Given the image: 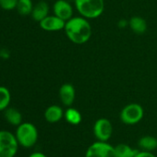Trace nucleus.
<instances>
[{
  "label": "nucleus",
  "mask_w": 157,
  "mask_h": 157,
  "mask_svg": "<svg viewBox=\"0 0 157 157\" xmlns=\"http://www.w3.org/2000/svg\"><path fill=\"white\" fill-rule=\"evenodd\" d=\"M64 30L67 38L77 44L87 43L92 36V27L88 21L82 17L71 18L66 21Z\"/></svg>",
  "instance_id": "obj_1"
},
{
  "label": "nucleus",
  "mask_w": 157,
  "mask_h": 157,
  "mask_svg": "<svg viewBox=\"0 0 157 157\" xmlns=\"http://www.w3.org/2000/svg\"><path fill=\"white\" fill-rule=\"evenodd\" d=\"M15 136L20 146L27 149L32 148L38 140V129L31 122H22L17 127Z\"/></svg>",
  "instance_id": "obj_2"
},
{
  "label": "nucleus",
  "mask_w": 157,
  "mask_h": 157,
  "mask_svg": "<svg viewBox=\"0 0 157 157\" xmlns=\"http://www.w3.org/2000/svg\"><path fill=\"white\" fill-rule=\"evenodd\" d=\"M78 11L86 19H96L105 10L104 0H75Z\"/></svg>",
  "instance_id": "obj_3"
},
{
  "label": "nucleus",
  "mask_w": 157,
  "mask_h": 157,
  "mask_svg": "<svg viewBox=\"0 0 157 157\" xmlns=\"http://www.w3.org/2000/svg\"><path fill=\"white\" fill-rule=\"evenodd\" d=\"M19 147L15 134L5 129L0 130V157H15Z\"/></svg>",
  "instance_id": "obj_4"
},
{
  "label": "nucleus",
  "mask_w": 157,
  "mask_h": 157,
  "mask_svg": "<svg viewBox=\"0 0 157 157\" xmlns=\"http://www.w3.org/2000/svg\"><path fill=\"white\" fill-rule=\"evenodd\" d=\"M143 116L144 111L140 105L129 104L121 110L120 119L126 125H135L143 118Z\"/></svg>",
  "instance_id": "obj_5"
},
{
  "label": "nucleus",
  "mask_w": 157,
  "mask_h": 157,
  "mask_svg": "<svg viewBox=\"0 0 157 157\" xmlns=\"http://www.w3.org/2000/svg\"><path fill=\"white\" fill-rule=\"evenodd\" d=\"M85 157H117L115 146L107 141H95L91 144L85 153Z\"/></svg>",
  "instance_id": "obj_6"
},
{
  "label": "nucleus",
  "mask_w": 157,
  "mask_h": 157,
  "mask_svg": "<svg viewBox=\"0 0 157 157\" xmlns=\"http://www.w3.org/2000/svg\"><path fill=\"white\" fill-rule=\"evenodd\" d=\"M94 134L99 141H108L113 134L112 123L107 118H99L94 125Z\"/></svg>",
  "instance_id": "obj_7"
},
{
  "label": "nucleus",
  "mask_w": 157,
  "mask_h": 157,
  "mask_svg": "<svg viewBox=\"0 0 157 157\" xmlns=\"http://www.w3.org/2000/svg\"><path fill=\"white\" fill-rule=\"evenodd\" d=\"M40 27L46 32H57L60 30L65 29L66 21L62 19L58 18L57 16H47L43 21L39 22Z\"/></svg>",
  "instance_id": "obj_8"
},
{
  "label": "nucleus",
  "mask_w": 157,
  "mask_h": 157,
  "mask_svg": "<svg viewBox=\"0 0 157 157\" xmlns=\"http://www.w3.org/2000/svg\"><path fill=\"white\" fill-rule=\"evenodd\" d=\"M54 14L65 21H67L72 18L73 10L67 0H57L53 7Z\"/></svg>",
  "instance_id": "obj_9"
},
{
  "label": "nucleus",
  "mask_w": 157,
  "mask_h": 157,
  "mask_svg": "<svg viewBox=\"0 0 157 157\" xmlns=\"http://www.w3.org/2000/svg\"><path fill=\"white\" fill-rule=\"evenodd\" d=\"M75 89L72 84L65 83L59 89V98L61 103L66 106H71L75 101Z\"/></svg>",
  "instance_id": "obj_10"
},
{
  "label": "nucleus",
  "mask_w": 157,
  "mask_h": 157,
  "mask_svg": "<svg viewBox=\"0 0 157 157\" xmlns=\"http://www.w3.org/2000/svg\"><path fill=\"white\" fill-rule=\"evenodd\" d=\"M64 117L63 109L56 105H50L44 111V118L48 123H57Z\"/></svg>",
  "instance_id": "obj_11"
},
{
  "label": "nucleus",
  "mask_w": 157,
  "mask_h": 157,
  "mask_svg": "<svg viewBox=\"0 0 157 157\" xmlns=\"http://www.w3.org/2000/svg\"><path fill=\"white\" fill-rule=\"evenodd\" d=\"M49 13V6L45 1H40L36 5L33 6V10L32 12V18L35 21L40 22L44 18L48 16Z\"/></svg>",
  "instance_id": "obj_12"
},
{
  "label": "nucleus",
  "mask_w": 157,
  "mask_h": 157,
  "mask_svg": "<svg viewBox=\"0 0 157 157\" xmlns=\"http://www.w3.org/2000/svg\"><path fill=\"white\" fill-rule=\"evenodd\" d=\"M4 117L7 122L12 126L18 127L22 123V115L17 108L8 107L4 111Z\"/></svg>",
  "instance_id": "obj_13"
},
{
  "label": "nucleus",
  "mask_w": 157,
  "mask_h": 157,
  "mask_svg": "<svg viewBox=\"0 0 157 157\" xmlns=\"http://www.w3.org/2000/svg\"><path fill=\"white\" fill-rule=\"evenodd\" d=\"M128 25H129V28L131 29V31L137 34H142L147 30L146 21L138 16L132 17L128 21Z\"/></svg>",
  "instance_id": "obj_14"
},
{
  "label": "nucleus",
  "mask_w": 157,
  "mask_h": 157,
  "mask_svg": "<svg viewBox=\"0 0 157 157\" xmlns=\"http://www.w3.org/2000/svg\"><path fill=\"white\" fill-rule=\"evenodd\" d=\"M138 144L141 149V151H152L157 148V138L149 135L143 136L139 140Z\"/></svg>",
  "instance_id": "obj_15"
},
{
  "label": "nucleus",
  "mask_w": 157,
  "mask_h": 157,
  "mask_svg": "<svg viewBox=\"0 0 157 157\" xmlns=\"http://www.w3.org/2000/svg\"><path fill=\"white\" fill-rule=\"evenodd\" d=\"M64 117L66 121L69 123L70 125H78L82 122V117L80 111L70 106L65 111Z\"/></svg>",
  "instance_id": "obj_16"
},
{
  "label": "nucleus",
  "mask_w": 157,
  "mask_h": 157,
  "mask_svg": "<svg viewBox=\"0 0 157 157\" xmlns=\"http://www.w3.org/2000/svg\"><path fill=\"white\" fill-rule=\"evenodd\" d=\"M115 151L117 157H135L139 150L131 148L126 143H119L115 146Z\"/></svg>",
  "instance_id": "obj_17"
},
{
  "label": "nucleus",
  "mask_w": 157,
  "mask_h": 157,
  "mask_svg": "<svg viewBox=\"0 0 157 157\" xmlns=\"http://www.w3.org/2000/svg\"><path fill=\"white\" fill-rule=\"evenodd\" d=\"M16 10L18 13L21 16L31 15L33 10V4L32 0H19Z\"/></svg>",
  "instance_id": "obj_18"
},
{
  "label": "nucleus",
  "mask_w": 157,
  "mask_h": 157,
  "mask_svg": "<svg viewBox=\"0 0 157 157\" xmlns=\"http://www.w3.org/2000/svg\"><path fill=\"white\" fill-rule=\"evenodd\" d=\"M11 101V94L7 87L0 86V111H5L10 107Z\"/></svg>",
  "instance_id": "obj_19"
},
{
  "label": "nucleus",
  "mask_w": 157,
  "mask_h": 157,
  "mask_svg": "<svg viewBox=\"0 0 157 157\" xmlns=\"http://www.w3.org/2000/svg\"><path fill=\"white\" fill-rule=\"evenodd\" d=\"M18 1L19 0H0V8L7 11L16 10Z\"/></svg>",
  "instance_id": "obj_20"
},
{
  "label": "nucleus",
  "mask_w": 157,
  "mask_h": 157,
  "mask_svg": "<svg viewBox=\"0 0 157 157\" xmlns=\"http://www.w3.org/2000/svg\"><path fill=\"white\" fill-rule=\"evenodd\" d=\"M135 157H156L151 151H139L138 153L135 155Z\"/></svg>",
  "instance_id": "obj_21"
},
{
  "label": "nucleus",
  "mask_w": 157,
  "mask_h": 157,
  "mask_svg": "<svg viewBox=\"0 0 157 157\" xmlns=\"http://www.w3.org/2000/svg\"><path fill=\"white\" fill-rule=\"evenodd\" d=\"M10 54L7 49H1L0 50V57H2L3 59H8L10 58Z\"/></svg>",
  "instance_id": "obj_22"
},
{
  "label": "nucleus",
  "mask_w": 157,
  "mask_h": 157,
  "mask_svg": "<svg viewBox=\"0 0 157 157\" xmlns=\"http://www.w3.org/2000/svg\"><path fill=\"white\" fill-rule=\"evenodd\" d=\"M29 157H47L45 154H44L43 152H40V151H35V152H33Z\"/></svg>",
  "instance_id": "obj_23"
}]
</instances>
